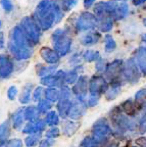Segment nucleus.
Wrapping results in <instances>:
<instances>
[{
    "mask_svg": "<svg viewBox=\"0 0 146 147\" xmlns=\"http://www.w3.org/2000/svg\"><path fill=\"white\" fill-rule=\"evenodd\" d=\"M44 98V88L43 86H38L33 90L32 93V100L35 102H38L39 100Z\"/></svg>",
    "mask_w": 146,
    "mask_h": 147,
    "instance_id": "c9c22d12",
    "label": "nucleus"
},
{
    "mask_svg": "<svg viewBox=\"0 0 146 147\" xmlns=\"http://www.w3.org/2000/svg\"><path fill=\"white\" fill-rule=\"evenodd\" d=\"M60 135V130L58 127H49L48 129L45 130V138H49V139H53L55 140L56 138H58Z\"/></svg>",
    "mask_w": 146,
    "mask_h": 147,
    "instance_id": "f704fd0d",
    "label": "nucleus"
},
{
    "mask_svg": "<svg viewBox=\"0 0 146 147\" xmlns=\"http://www.w3.org/2000/svg\"><path fill=\"white\" fill-rule=\"evenodd\" d=\"M18 89L16 86H9L8 89H7L6 91V96L7 98H8V100L10 101H14V99L16 98V96H18Z\"/></svg>",
    "mask_w": 146,
    "mask_h": 147,
    "instance_id": "ea45409f",
    "label": "nucleus"
},
{
    "mask_svg": "<svg viewBox=\"0 0 146 147\" xmlns=\"http://www.w3.org/2000/svg\"><path fill=\"white\" fill-rule=\"evenodd\" d=\"M124 67V62L121 59H116L112 61V63L106 64L105 67V77L110 82H114V81H119L118 78L122 75Z\"/></svg>",
    "mask_w": 146,
    "mask_h": 147,
    "instance_id": "f8f14e48",
    "label": "nucleus"
},
{
    "mask_svg": "<svg viewBox=\"0 0 146 147\" xmlns=\"http://www.w3.org/2000/svg\"><path fill=\"white\" fill-rule=\"evenodd\" d=\"M1 26H2V22L0 21V28H1Z\"/></svg>",
    "mask_w": 146,
    "mask_h": 147,
    "instance_id": "6e6d98bb",
    "label": "nucleus"
},
{
    "mask_svg": "<svg viewBox=\"0 0 146 147\" xmlns=\"http://www.w3.org/2000/svg\"><path fill=\"white\" fill-rule=\"evenodd\" d=\"M134 147H135V146H134Z\"/></svg>",
    "mask_w": 146,
    "mask_h": 147,
    "instance_id": "4d7b16f0",
    "label": "nucleus"
},
{
    "mask_svg": "<svg viewBox=\"0 0 146 147\" xmlns=\"http://www.w3.org/2000/svg\"><path fill=\"white\" fill-rule=\"evenodd\" d=\"M108 87V83L106 79L103 78L101 75H94L89 79L88 83V92L89 95H95L100 97L102 93H105Z\"/></svg>",
    "mask_w": 146,
    "mask_h": 147,
    "instance_id": "6e6552de",
    "label": "nucleus"
},
{
    "mask_svg": "<svg viewBox=\"0 0 146 147\" xmlns=\"http://www.w3.org/2000/svg\"><path fill=\"white\" fill-rule=\"evenodd\" d=\"M143 23H144V25L146 26V18H144V20H143Z\"/></svg>",
    "mask_w": 146,
    "mask_h": 147,
    "instance_id": "5fc2aeb1",
    "label": "nucleus"
},
{
    "mask_svg": "<svg viewBox=\"0 0 146 147\" xmlns=\"http://www.w3.org/2000/svg\"><path fill=\"white\" fill-rule=\"evenodd\" d=\"M88 83H89V78L85 75L79 77L77 82L73 85L72 88V93L75 96V99L79 101L85 102L88 94Z\"/></svg>",
    "mask_w": 146,
    "mask_h": 147,
    "instance_id": "1a4fd4ad",
    "label": "nucleus"
},
{
    "mask_svg": "<svg viewBox=\"0 0 146 147\" xmlns=\"http://www.w3.org/2000/svg\"><path fill=\"white\" fill-rule=\"evenodd\" d=\"M47 129L44 119L39 117L38 119L34 121V122H26L24 125L23 129H22V132L26 135H29V134H42L43 132H45V130Z\"/></svg>",
    "mask_w": 146,
    "mask_h": 147,
    "instance_id": "4468645a",
    "label": "nucleus"
},
{
    "mask_svg": "<svg viewBox=\"0 0 146 147\" xmlns=\"http://www.w3.org/2000/svg\"><path fill=\"white\" fill-rule=\"evenodd\" d=\"M114 27V20L110 18H97V26L96 28H98L99 32L102 33H108Z\"/></svg>",
    "mask_w": 146,
    "mask_h": 147,
    "instance_id": "cd10ccee",
    "label": "nucleus"
},
{
    "mask_svg": "<svg viewBox=\"0 0 146 147\" xmlns=\"http://www.w3.org/2000/svg\"><path fill=\"white\" fill-rule=\"evenodd\" d=\"M32 16L41 31L46 32L55 24L60 23L64 18V10L56 0H40Z\"/></svg>",
    "mask_w": 146,
    "mask_h": 147,
    "instance_id": "f257e3e1",
    "label": "nucleus"
},
{
    "mask_svg": "<svg viewBox=\"0 0 146 147\" xmlns=\"http://www.w3.org/2000/svg\"><path fill=\"white\" fill-rule=\"evenodd\" d=\"M100 40V33L96 31H89L81 38V44L84 46H92Z\"/></svg>",
    "mask_w": 146,
    "mask_h": 147,
    "instance_id": "bb28decb",
    "label": "nucleus"
},
{
    "mask_svg": "<svg viewBox=\"0 0 146 147\" xmlns=\"http://www.w3.org/2000/svg\"><path fill=\"white\" fill-rule=\"evenodd\" d=\"M43 119L47 127H57L59 125L60 117L56 110H49L45 115Z\"/></svg>",
    "mask_w": 146,
    "mask_h": 147,
    "instance_id": "c756f323",
    "label": "nucleus"
},
{
    "mask_svg": "<svg viewBox=\"0 0 146 147\" xmlns=\"http://www.w3.org/2000/svg\"><path fill=\"white\" fill-rule=\"evenodd\" d=\"M10 125L11 128L16 131H22L24 125H25V119H24V106L18 107L10 117Z\"/></svg>",
    "mask_w": 146,
    "mask_h": 147,
    "instance_id": "a211bd4d",
    "label": "nucleus"
},
{
    "mask_svg": "<svg viewBox=\"0 0 146 147\" xmlns=\"http://www.w3.org/2000/svg\"><path fill=\"white\" fill-rule=\"evenodd\" d=\"M60 90V98L59 99H72L73 93L72 90L70 89V87L68 85H62V87H59Z\"/></svg>",
    "mask_w": 146,
    "mask_h": 147,
    "instance_id": "4c0bfd02",
    "label": "nucleus"
},
{
    "mask_svg": "<svg viewBox=\"0 0 146 147\" xmlns=\"http://www.w3.org/2000/svg\"><path fill=\"white\" fill-rule=\"evenodd\" d=\"M129 13V5L126 2L116 1H100L94 5V14L96 18H112L114 21H119L126 18Z\"/></svg>",
    "mask_w": 146,
    "mask_h": 147,
    "instance_id": "7ed1b4c3",
    "label": "nucleus"
},
{
    "mask_svg": "<svg viewBox=\"0 0 146 147\" xmlns=\"http://www.w3.org/2000/svg\"><path fill=\"white\" fill-rule=\"evenodd\" d=\"M81 123L78 121H73V119H69L64 122V126H62V131L64 134L68 137H72L73 135H75L77 133V131L80 129Z\"/></svg>",
    "mask_w": 146,
    "mask_h": 147,
    "instance_id": "393cba45",
    "label": "nucleus"
},
{
    "mask_svg": "<svg viewBox=\"0 0 146 147\" xmlns=\"http://www.w3.org/2000/svg\"><path fill=\"white\" fill-rule=\"evenodd\" d=\"M122 88V83L121 81H114L112 82L110 84H108V87L105 91V97L107 100H112V99L116 98L119 93L121 92Z\"/></svg>",
    "mask_w": 146,
    "mask_h": 147,
    "instance_id": "a878e982",
    "label": "nucleus"
},
{
    "mask_svg": "<svg viewBox=\"0 0 146 147\" xmlns=\"http://www.w3.org/2000/svg\"><path fill=\"white\" fill-rule=\"evenodd\" d=\"M82 57L85 61L87 62H93L97 61L100 59V53L96 50H92V49H87L84 53L82 54Z\"/></svg>",
    "mask_w": 146,
    "mask_h": 147,
    "instance_id": "473e14b6",
    "label": "nucleus"
},
{
    "mask_svg": "<svg viewBox=\"0 0 146 147\" xmlns=\"http://www.w3.org/2000/svg\"><path fill=\"white\" fill-rule=\"evenodd\" d=\"M83 2H84L85 8L88 9V8H90V7H92V5H93L94 2H95V0H84Z\"/></svg>",
    "mask_w": 146,
    "mask_h": 147,
    "instance_id": "09e8293b",
    "label": "nucleus"
},
{
    "mask_svg": "<svg viewBox=\"0 0 146 147\" xmlns=\"http://www.w3.org/2000/svg\"><path fill=\"white\" fill-rule=\"evenodd\" d=\"M135 100L137 102L142 103L143 101H146V89H141L135 94Z\"/></svg>",
    "mask_w": 146,
    "mask_h": 147,
    "instance_id": "49530a36",
    "label": "nucleus"
},
{
    "mask_svg": "<svg viewBox=\"0 0 146 147\" xmlns=\"http://www.w3.org/2000/svg\"><path fill=\"white\" fill-rule=\"evenodd\" d=\"M60 2H62L60 7L62 8V10L69 11L77 5L78 0H60Z\"/></svg>",
    "mask_w": 146,
    "mask_h": 147,
    "instance_id": "58836bf2",
    "label": "nucleus"
},
{
    "mask_svg": "<svg viewBox=\"0 0 146 147\" xmlns=\"http://www.w3.org/2000/svg\"><path fill=\"white\" fill-rule=\"evenodd\" d=\"M99 98H100V97L95 96V95H89V97L85 101L87 107H94V106H96L99 102Z\"/></svg>",
    "mask_w": 146,
    "mask_h": 147,
    "instance_id": "79ce46f5",
    "label": "nucleus"
},
{
    "mask_svg": "<svg viewBox=\"0 0 146 147\" xmlns=\"http://www.w3.org/2000/svg\"><path fill=\"white\" fill-rule=\"evenodd\" d=\"M132 60L140 71L146 75V47H139L133 54Z\"/></svg>",
    "mask_w": 146,
    "mask_h": 147,
    "instance_id": "f3484780",
    "label": "nucleus"
},
{
    "mask_svg": "<svg viewBox=\"0 0 146 147\" xmlns=\"http://www.w3.org/2000/svg\"><path fill=\"white\" fill-rule=\"evenodd\" d=\"M40 57L44 60L47 64H57L60 60L59 54L53 48H50L48 46H43L39 51Z\"/></svg>",
    "mask_w": 146,
    "mask_h": 147,
    "instance_id": "dca6fc26",
    "label": "nucleus"
},
{
    "mask_svg": "<svg viewBox=\"0 0 146 147\" xmlns=\"http://www.w3.org/2000/svg\"><path fill=\"white\" fill-rule=\"evenodd\" d=\"M112 1H116V2H123V1H127V0H112Z\"/></svg>",
    "mask_w": 146,
    "mask_h": 147,
    "instance_id": "864d4df0",
    "label": "nucleus"
},
{
    "mask_svg": "<svg viewBox=\"0 0 146 147\" xmlns=\"http://www.w3.org/2000/svg\"><path fill=\"white\" fill-rule=\"evenodd\" d=\"M44 98L51 103L57 102L60 98V90L58 87H47L44 89Z\"/></svg>",
    "mask_w": 146,
    "mask_h": 147,
    "instance_id": "c85d7f7f",
    "label": "nucleus"
},
{
    "mask_svg": "<svg viewBox=\"0 0 146 147\" xmlns=\"http://www.w3.org/2000/svg\"><path fill=\"white\" fill-rule=\"evenodd\" d=\"M14 71V63L11 57L6 54H0V80L8 79Z\"/></svg>",
    "mask_w": 146,
    "mask_h": 147,
    "instance_id": "ddd939ff",
    "label": "nucleus"
},
{
    "mask_svg": "<svg viewBox=\"0 0 146 147\" xmlns=\"http://www.w3.org/2000/svg\"><path fill=\"white\" fill-rule=\"evenodd\" d=\"M36 106H37V109H38L39 115H45L49 110H51V108H52V103H51L50 101H48V100H46L45 98H43L37 102Z\"/></svg>",
    "mask_w": 146,
    "mask_h": 147,
    "instance_id": "2f4dec72",
    "label": "nucleus"
},
{
    "mask_svg": "<svg viewBox=\"0 0 146 147\" xmlns=\"http://www.w3.org/2000/svg\"><path fill=\"white\" fill-rule=\"evenodd\" d=\"M55 144V140L49 138H42L37 147H52Z\"/></svg>",
    "mask_w": 146,
    "mask_h": 147,
    "instance_id": "c03bdc74",
    "label": "nucleus"
},
{
    "mask_svg": "<svg viewBox=\"0 0 146 147\" xmlns=\"http://www.w3.org/2000/svg\"><path fill=\"white\" fill-rule=\"evenodd\" d=\"M7 48L16 61L30 59L34 53V47L27 39L20 25L14 26L9 32Z\"/></svg>",
    "mask_w": 146,
    "mask_h": 147,
    "instance_id": "f03ea898",
    "label": "nucleus"
},
{
    "mask_svg": "<svg viewBox=\"0 0 146 147\" xmlns=\"http://www.w3.org/2000/svg\"><path fill=\"white\" fill-rule=\"evenodd\" d=\"M105 67H106V63H105V61H104V59H103V58H100L99 60H97V61H96L95 69H96V71H97V73H99V74L104 73Z\"/></svg>",
    "mask_w": 146,
    "mask_h": 147,
    "instance_id": "de8ad7c7",
    "label": "nucleus"
},
{
    "mask_svg": "<svg viewBox=\"0 0 146 147\" xmlns=\"http://www.w3.org/2000/svg\"><path fill=\"white\" fill-rule=\"evenodd\" d=\"M34 90V84L27 83L22 89V92L18 96V101L22 105H28L32 100V93Z\"/></svg>",
    "mask_w": 146,
    "mask_h": 147,
    "instance_id": "aec40b11",
    "label": "nucleus"
},
{
    "mask_svg": "<svg viewBox=\"0 0 146 147\" xmlns=\"http://www.w3.org/2000/svg\"><path fill=\"white\" fill-rule=\"evenodd\" d=\"M35 71L36 74L40 78L42 77L49 76L51 74H54L57 71V65L56 64H42V63H37L35 67Z\"/></svg>",
    "mask_w": 146,
    "mask_h": 147,
    "instance_id": "b1692460",
    "label": "nucleus"
},
{
    "mask_svg": "<svg viewBox=\"0 0 146 147\" xmlns=\"http://www.w3.org/2000/svg\"><path fill=\"white\" fill-rule=\"evenodd\" d=\"M10 130H11V125L9 119L3 121L0 124V147H4V144L9 139V136L11 133Z\"/></svg>",
    "mask_w": 146,
    "mask_h": 147,
    "instance_id": "4be33fe9",
    "label": "nucleus"
},
{
    "mask_svg": "<svg viewBox=\"0 0 146 147\" xmlns=\"http://www.w3.org/2000/svg\"><path fill=\"white\" fill-rule=\"evenodd\" d=\"M142 41L145 42V43H146V34H143V35H142Z\"/></svg>",
    "mask_w": 146,
    "mask_h": 147,
    "instance_id": "603ef678",
    "label": "nucleus"
},
{
    "mask_svg": "<svg viewBox=\"0 0 146 147\" xmlns=\"http://www.w3.org/2000/svg\"><path fill=\"white\" fill-rule=\"evenodd\" d=\"M122 76H124L126 80L132 84H135L140 80V71L136 67V64L134 63L132 58L128 59L126 61V63H124Z\"/></svg>",
    "mask_w": 146,
    "mask_h": 147,
    "instance_id": "9b49d317",
    "label": "nucleus"
},
{
    "mask_svg": "<svg viewBox=\"0 0 146 147\" xmlns=\"http://www.w3.org/2000/svg\"><path fill=\"white\" fill-rule=\"evenodd\" d=\"M116 41H114V37L112 36L110 34H106L104 38V48L106 52H112V51L116 49Z\"/></svg>",
    "mask_w": 146,
    "mask_h": 147,
    "instance_id": "72a5a7b5",
    "label": "nucleus"
},
{
    "mask_svg": "<svg viewBox=\"0 0 146 147\" xmlns=\"http://www.w3.org/2000/svg\"><path fill=\"white\" fill-rule=\"evenodd\" d=\"M24 141L21 138H11L6 141L4 147H24Z\"/></svg>",
    "mask_w": 146,
    "mask_h": 147,
    "instance_id": "e433bc0d",
    "label": "nucleus"
},
{
    "mask_svg": "<svg viewBox=\"0 0 146 147\" xmlns=\"http://www.w3.org/2000/svg\"><path fill=\"white\" fill-rule=\"evenodd\" d=\"M41 86L46 87H62L64 85V71L57 69L54 74H51L49 76L40 78Z\"/></svg>",
    "mask_w": 146,
    "mask_h": 147,
    "instance_id": "9d476101",
    "label": "nucleus"
},
{
    "mask_svg": "<svg viewBox=\"0 0 146 147\" xmlns=\"http://www.w3.org/2000/svg\"><path fill=\"white\" fill-rule=\"evenodd\" d=\"M146 2V0H134V4L139 6V5H142L143 3Z\"/></svg>",
    "mask_w": 146,
    "mask_h": 147,
    "instance_id": "3c124183",
    "label": "nucleus"
},
{
    "mask_svg": "<svg viewBox=\"0 0 146 147\" xmlns=\"http://www.w3.org/2000/svg\"><path fill=\"white\" fill-rule=\"evenodd\" d=\"M80 147H97V146L94 143V141L92 140V138L90 136H88V137H85L82 140V142L80 143Z\"/></svg>",
    "mask_w": 146,
    "mask_h": 147,
    "instance_id": "a18cd8bd",
    "label": "nucleus"
},
{
    "mask_svg": "<svg viewBox=\"0 0 146 147\" xmlns=\"http://www.w3.org/2000/svg\"><path fill=\"white\" fill-rule=\"evenodd\" d=\"M0 5L5 12H11L14 9V4L10 0H0Z\"/></svg>",
    "mask_w": 146,
    "mask_h": 147,
    "instance_id": "37998d69",
    "label": "nucleus"
},
{
    "mask_svg": "<svg viewBox=\"0 0 146 147\" xmlns=\"http://www.w3.org/2000/svg\"><path fill=\"white\" fill-rule=\"evenodd\" d=\"M92 135L90 137L92 138V140L96 144V146L98 147L99 145H102L106 142L108 137L112 134V129H110V125H108L107 121L104 117L97 119L94 125L92 126Z\"/></svg>",
    "mask_w": 146,
    "mask_h": 147,
    "instance_id": "423d86ee",
    "label": "nucleus"
},
{
    "mask_svg": "<svg viewBox=\"0 0 146 147\" xmlns=\"http://www.w3.org/2000/svg\"><path fill=\"white\" fill-rule=\"evenodd\" d=\"M81 71H83L82 64L75 67L70 71H64V85H74L80 77Z\"/></svg>",
    "mask_w": 146,
    "mask_h": 147,
    "instance_id": "6ab92c4d",
    "label": "nucleus"
},
{
    "mask_svg": "<svg viewBox=\"0 0 146 147\" xmlns=\"http://www.w3.org/2000/svg\"><path fill=\"white\" fill-rule=\"evenodd\" d=\"M51 44L53 49L59 54L60 57L66 56L72 50L73 40L68 31L64 29H56L51 34Z\"/></svg>",
    "mask_w": 146,
    "mask_h": 147,
    "instance_id": "20e7f679",
    "label": "nucleus"
},
{
    "mask_svg": "<svg viewBox=\"0 0 146 147\" xmlns=\"http://www.w3.org/2000/svg\"><path fill=\"white\" fill-rule=\"evenodd\" d=\"M96 26H97V18L95 16V14L90 13L88 11L82 12L78 16L75 23L76 31L79 33L92 31L93 29H95Z\"/></svg>",
    "mask_w": 146,
    "mask_h": 147,
    "instance_id": "0eeeda50",
    "label": "nucleus"
},
{
    "mask_svg": "<svg viewBox=\"0 0 146 147\" xmlns=\"http://www.w3.org/2000/svg\"><path fill=\"white\" fill-rule=\"evenodd\" d=\"M40 117L36 104H28L24 106V119L25 122H34Z\"/></svg>",
    "mask_w": 146,
    "mask_h": 147,
    "instance_id": "5701e85b",
    "label": "nucleus"
},
{
    "mask_svg": "<svg viewBox=\"0 0 146 147\" xmlns=\"http://www.w3.org/2000/svg\"><path fill=\"white\" fill-rule=\"evenodd\" d=\"M41 139L42 134H29V135H27L25 137L24 145H26V147H36L39 144Z\"/></svg>",
    "mask_w": 146,
    "mask_h": 147,
    "instance_id": "7c9ffc66",
    "label": "nucleus"
},
{
    "mask_svg": "<svg viewBox=\"0 0 146 147\" xmlns=\"http://www.w3.org/2000/svg\"><path fill=\"white\" fill-rule=\"evenodd\" d=\"M72 103H73V99H59L56 102V111L62 119L68 117Z\"/></svg>",
    "mask_w": 146,
    "mask_h": 147,
    "instance_id": "412c9836",
    "label": "nucleus"
},
{
    "mask_svg": "<svg viewBox=\"0 0 146 147\" xmlns=\"http://www.w3.org/2000/svg\"><path fill=\"white\" fill-rule=\"evenodd\" d=\"M3 47H4V34L0 32V49H2Z\"/></svg>",
    "mask_w": 146,
    "mask_h": 147,
    "instance_id": "8fccbe9b",
    "label": "nucleus"
},
{
    "mask_svg": "<svg viewBox=\"0 0 146 147\" xmlns=\"http://www.w3.org/2000/svg\"><path fill=\"white\" fill-rule=\"evenodd\" d=\"M82 59H83V57L81 53H75L74 55H72V57L70 58L69 62L71 65H73V67H78V65H80Z\"/></svg>",
    "mask_w": 146,
    "mask_h": 147,
    "instance_id": "a19ab883",
    "label": "nucleus"
},
{
    "mask_svg": "<svg viewBox=\"0 0 146 147\" xmlns=\"http://www.w3.org/2000/svg\"><path fill=\"white\" fill-rule=\"evenodd\" d=\"M18 25L22 28L24 34L26 35L27 39L32 44L33 47H35L40 43V40H41L42 37V31L38 26V24L35 22L33 16H27L23 18L21 23Z\"/></svg>",
    "mask_w": 146,
    "mask_h": 147,
    "instance_id": "39448f33",
    "label": "nucleus"
},
{
    "mask_svg": "<svg viewBox=\"0 0 146 147\" xmlns=\"http://www.w3.org/2000/svg\"><path fill=\"white\" fill-rule=\"evenodd\" d=\"M86 111H87L86 102L74 99L68 117H69L70 119H73V121H79V119L86 113Z\"/></svg>",
    "mask_w": 146,
    "mask_h": 147,
    "instance_id": "2eb2a0df",
    "label": "nucleus"
}]
</instances>
